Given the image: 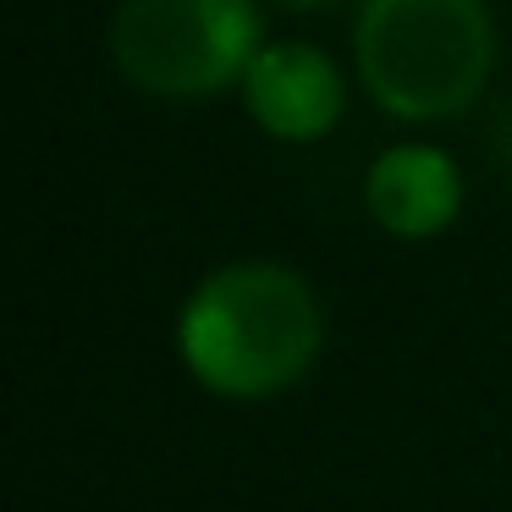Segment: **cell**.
Here are the masks:
<instances>
[{
  "mask_svg": "<svg viewBox=\"0 0 512 512\" xmlns=\"http://www.w3.org/2000/svg\"><path fill=\"white\" fill-rule=\"evenodd\" d=\"M325 347L320 292L276 259H232L188 292L177 353L204 391L265 402L292 391Z\"/></svg>",
  "mask_w": 512,
  "mask_h": 512,
  "instance_id": "obj_1",
  "label": "cell"
},
{
  "mask_svg": "<svg viewBox=\"0 0 512 512\" xmlns=\"http://www.w3.org/2000/svg\"><path fill=\"white\" fill-rule=\"evenodd\" d=\"M259 50L254 0H122L111 61L149 100H215L237 89Z\"/></svg>",
  "mask_w": 512,
  "mask_h": 512,
  "instance_id": "obj_3",
  "label": "cell"
},
{
  "mask_svg": "<svg viewBox=\"0 0 512 512\" xmlns=\"http://www.w3.org/2000/svg\"><path fill=\"white\" fill-rule=\"evenodd\" d=\"M364 94L397 122H446L479 105L496 72L485 0H364L353 23Z\"/></svg>",
  "mask_w": 512,
  "mask_h": 512,
  "instance_id": "obj_2",
  "label": "cell"
},
{
  "mask_svg": "<svg viewBox=\"0 0 512 512\" xmlns=\"http://www.w3.org/2000/svg\"><path fill=\"white\" fill-rule=\"evenodd\" d=\"M237 94H243L248 122L276 144H320L347 111L342 67L325 50L303 45V39L259 45Z\"/></svg>",
  "mask_w": 512,
  "mask_h": 512,
  "instance_id": "obj_4",
  "label": "cell"
},
{
  "mask_svg": "<svg viewBox=\"0 0 512 512\" xmlns=\"http://www.w3.org/2000/svg\"><path fill=\"white\" fill-rule=\"evenodd\" d=\"M490 149H496V160L512 171V100L496 105V122H490Z\"/></svg>",
  "mask_w": 512,
  "mask_h": 512,
  "instance_id": "obj_6",
  "label": "cell"
},
{
  "mask_svg": "<svg viewBox=\"0 0 512 512\" xmlns=\"http://www.w3.org/2000/svg\"><path fill=\"white\" fill-rule=\"evenodd\" d=\"M281 6H298V12H320V6H336V0H281Z\"/></svg>",
  "mask_w": 512,
  "mask_h": 512,
  "instance_id": "obj_7",
  "label": "cell"
},
{
  "mask_svg": "<svg viewBox=\"0 0 512 512\" xmlns=\"http://www.w3.org/2000/svg\"><path fill=\"white\" fill-rule=\"evenodd\" d=\"M364 210L397 243H430L463 210V171L435 144H391L364 171Z\"/></svg>",
  "mask_w": 512,
  "mask_h": 512,
  "instance_id": "obj_5",
  "label": "cell"
}]
</instances>
